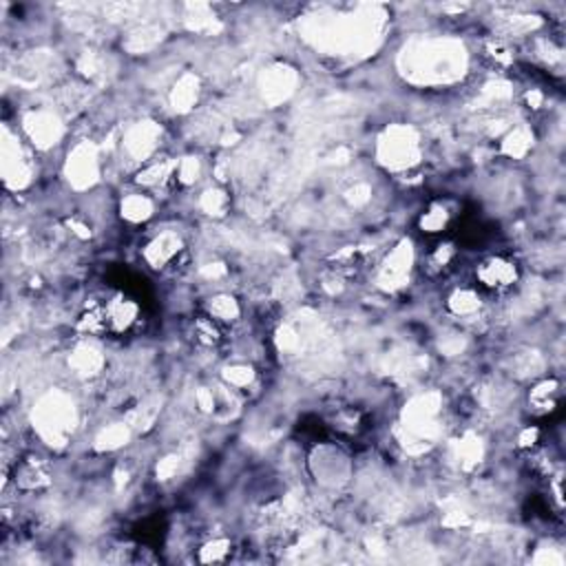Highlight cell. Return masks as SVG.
Wrapping results in <instances>:
<instances>
[{
  "label": "cell",
  "mask_w": 566,
  "mask_h": 566,
  "mask_svg": "<svg viewBox=\"0 0 566 566\" xmlns=\"http://www.w3.org/2000/svg\"><path fill=\"white\" fill-rule=\"evenodd\" d=\"M423 157V138L412 124H392L376 140V160L387 171H412Z\"/></svg>",
  "instance_id": "obj_1"
},
{
  "label": "cell",
  "mask_w": 566,
  "mask_h": 566,
  "mask_svg": "<svg viewBox=\"0 0 566 566\" xmlns=\"http://www.w3.org/2000/svg\"><path fill=\"white\" fill-rule=\"evenodd\" d=\"M458 54L463 51L447 40H424V43L410 47L412 73L423 82L449 80L458 67Z\"/></svg>",
  "instance_id": "obj_2"
},
{
  "label": "cell",
  "mask_w": 566,
  "mask_h": 566,
  "mask_svg": "<svg viewBox=\"0 0 566 566\" xmlns=\"http://www.w3.org/2000/svg\"><path fill=\"white\" fill-rule=\"evenodd\" d=\"M474 277L476 283H478V290L491 292V295H505L520 283L522 272L520 264L511 255L498 253L480 259L476 264Z\"/></svg>",
  "instance_id": "obj_3"
},
{
  "label": "cell",
  "mask_w": 566,
  "mask_h": 566,
  "mask_svg": "<svg viewBox=\"0 0 566 566\" xmlns=\"http://www.w3.org/2000/svg\"><path fill=\"white\" fill-rule=\"evenodd\" d=\"M186 253V241L177 230H162L144 244L142 259L153 270H171Z\"/></svg>",
  "instance_id": "obj_4"
},
{
  "label": "cell",
  "mask_w": 566,
  "mask_h": 566,
  "mask_svg": "<svg viewBox=\"0 0 566 566\" xmlns=\"http://www.w3.org/2000/svg\"><path fill=\"white\" fill-rule=\"evenodd\" d=\"M414 268V248L410 241H401L394 248L387 253L385 259L381 261L379 275H376V283L381 290L396 292L410 281Z\"/></svg>",
  "instance_id": "obj_5"
},
{
  "label": "cell",
  "mask_w": 566,
  "mask_h": 566,
  "mask_svg": "<svg viewBox=\"0 0 566 566\" xmlns=\"http://www.w3.org/2000/svg\"><path fill=\"white\" fill-rule=\"evenodd\" d=\"M73 427V405L62 396H49L40 403L38 429L47 440L69 436Z\"/></svg>",
  "instance_id": "obj_6"
},
{
  "label": "cell",
  "mask_w": 566,
  "mask_h": 566,
  "mask_svg": "<svg viewBox=\"0 0 566 566\" xmlns=\"http://www.w3.org/2000/svg\"><path fill=\"white\" fill-rule=\"evenodd\" d=\"M160 140H162L160 124L151 122V120H144V122H138L127 129V133H124L122 138V151L135 162V164L142 166L149 160H153V157H157L155 151L157 142Z\"/></svg>",
  "instance_id": "obj_7"
},
{
  "label": "cell",
  "mask_w": 566,
  "mask_h": 566,
  "mask_svg": "<svg viewBox=\"0 0 566 566\" xmlns=\"http://www.w3.org/2000/svg\"><path fill=\"white\" fill-rule=\"evenodd\" d=\"M445 310H447L449 317L456 319V321L471 326V323L485 319L487 303L485 297H482V290H478V288L458 286L445 299Z\"/></svg>",
  "instance_id": "obj_8"
},
{
  "label": "cell",
  "mask_w": 566,
  "mask_h": 566,
  "mask_svg": "<svg viewBox=\"0 0 566 566\" xmlns=\"http://www.w3.org/2000/svg\"><path fill=\"white\" fill-rule=\"evenodd\" d=\"M67 177H69V184L78 191H85L91 188L100 177V157L96 146L89 144H78L73 146L69 160H67Z\"/></svg>",
  "instance_id": "obj_9"
},
{
  "label": "cell",
  "mask_w": 566,
  "mask_h": 566,
  "mask_svg": "<svg viewBox=\"0 0 566 566\" xmlns=\"http://www.w3.org/2000/svg\"><path fill=\"white\" fill-rule=\"evenodd\" d=\"M25 135L36 149L47 151L51 146H56L58 142L65 135V127H62L60 118L54 111H47V109H38V111H31L25 118Z\"/></svg>",
  "instance_id": "obj_10"
},
{
  "label": "cell",
  "mask_w": 566,
  "mask_h": 566,
  "mask_svg": "<svg viewBox=\"0 0 566 566\" xmlns=\"http://www.w3.org/2000/svg\"><path fill=\"white\" fill-rule=\"evenodd\" d=\"M352 476V463L341 449L334 445H321L317 447V478H321L323 487H334L343 485Z\"/></svg>",
  "instance_id": "obj_11"
},
{
  "label": "cell",
  "mask_w": 566,
  "mask_h": 566,
  "mask_svg": "<svg viewBox=\"0 0 566 566\" xmlns=\"http://www.w3.org/2000/svg\"><path fill=\"white\" fill-rule=\"evenodd\" d=\"M104 317H107L109 334H127L138 326L140 306L124 292H115L104 301Z\"/></svg>",
  "instance_id": "obj_12"
},
{
  "label": "cell",
  "mask_w": 566,
  "mask_h": 566,
  "mask_svg": "<svg viewBox=\"0 0 566 566\" xmlns=\"http://www.w3.org/2000/svg\"><path fill=\"white\" fill-rule=\"evenodd\" d=\"M560 394H562V383L555 376H540L527 392V405L533 416H549L558 410Z\"/></svg>",
  "instance_id": "obj_13"
},
{
  "label": "cell",
  "mask_w": 566,
  "mask_h": 566,
  "mask_svg": "<svg viewBox=\"0 0 566 566\" xmlns=\"http://www.w3.org/2000/svg\"><path fill=\"white\" fill-rule=\"evenodd\" d=\"M96 341L98 339H85L82 343H78L69 354V370L78 379H96V376H100V372L104 370L107 361H104L102 350L98 348Z\"/></svg>",
  "instance_id": "obj_14"
},
{
  "label": "cell",
  "mask_w": 566,
  "mask_h": 566,
  "mask_svg": "<svg viewBox=\"0 0 566 566\" xmlns=\"http://www.w3.org/2000/svg\"><path fill=\"white\" fill-rule=\"evenodd\" d=\"M135 186L142 188V191L151 193L157 191V188L171 184L175 182V160L164 155H157L153 160H149L146 164H142L138 173H135Z\"/></svg>",
  "instance_id": "obj_15"
},
{
  "label": "cell",
  "mask_w": 566,
  "mask_h": 566,
  "mask_svg": "<svg viewBox=\"0 0 566 566\" xmlns=\"http://www.w3.org/2000/svg\"><path fill=\"white\" fill-rule=\"evenodd\" d=\"M14 485L23 494H38L51 485V474L43 460L25 458L20 460V465H16Z\"/></svg>",
  "instance_id": "obj_16"
},
{
  "label": "cell",
  "mask_w": 566,
  "mask_h": 566,
  "mask_svg": "<svg viewBox=\"0 0 566 566\" xmlns=\"http://www.w3.org/2000/svg\"><path fill=\"white\" fill-rule=\"evenodd\" d=\"M202 310L206 317H211L213 321H217L219 326H224V328L239 323L241 314H244V308H241L237 297L224 290L215 292V295L208 297L206 301H204Z\"/></svg>",
  "instance_id": "obj_17"
},
{
  "label": "cell",
  "mask_w": 566,
  "mask_h": 566,
  "mask_svg": "<svg viewBox=\"0 0 566 566\" xmlns=\"http://www.w3.org/2000/svg\"><path fill=\"white\" fill-rule=\"evenodd\" d=\"M452 222H454L452 204L438 199V202H432L421 215H418L416 224L423 235H427V237H438V235L447 233V228L452 226Z\"/></svg>",
  "instance_id": "obj_18"
},
{
  "label": "cell",
  "mask_w": 566,
  "mask_h": 566,
  "mask_svg": "<svg viewBox=\"0 0 566 566\" xmlns=\"http://www.w3.org/2000/svg\"><path fill=\"white\" fill-rule=\"evenodd\" d=\"M155 215V202L146 191L129 193L120 199V217L131 226L146 224Z\"/></svg>",
  "instance_id": "obj_19"
},
{
  "label": "cell",
  "mask_w": 566,
  "mask_h": 566,
  "mask_svg": "<svg viewBox=\"0 0 566 566\" xmlns=\"http://www.w3.org/2000/svg\"><path fill=\"white\" fill-rule=\"evenodd\" d=\"M533 131L524 124L511 127L500 138V153L513 162H520L533 151Z\"/></svg>",
  "instance_id": "obj_20"
},
{
  "label": "cell",
  "mask_w": 566,
  "mask_h": 566,
  "mask_svg": "<svg viewBox=\"0 0 566 566\" xmlns=\"http://www.w3.org/2000/svg\"><path fill=\"white\" fill-rule=\"evenodd\" d=\"M199 78L193 76V73H184L182 78H177V82L173 85L169 100H171V107L173 111L177 113H188L193 107L197 104L199 100Z\"/></svg>",
  "instance_id": "obj_21"
},
{
  "label": "cell",
  "mask_w": 566,
  "mask_h": 566,
  "mask_svg": "<svg viewBox=\"0 0 566 566\" xmlns=\"http://www.w3.org/2000/svg\"><path fill=\"white\" fill-rule=\"evenodd\" d=\"M222 383L233 392H246L257 383V370L248 361H235L222 368Z\"/></svg>",
  "instance_id": "obj_22"
},
{
  "label": "cell",
  "mask_w": 566,
  "mask_h": 566,
  "mask_svg": "<svg viewBox=\"0 0 566 566\" xmlns=\"http://www.w3.org/2000/svg\"><path fill=\"white\" fill-rule=\"evenodd\" d=\"M193 339H195V343L199 345V348L204 350H215L219 343H224V326H219L217 321H213L211 317H206V314H199V317L193 319Z\"/></svg>",
  "instance_id": "obj_23"
},
{
  "label": "cell",
  "mask_w": 566,
  "mask_h": 566,
  "mask_svg": "<svg viewBox=\"0 0 566 566\" xmlns=\"http://www.w3.org/2000/svg\"><path fill=\"white\" fill-rule=\"evenodd\" d=\"M456 257H458V248L454 241H440L436 248L429 250V255L424 257L423 268L427 277H440L452 268Z\"/></svg>",
  "instance_id": "obj_24"
},
{
  "label": "cell",
  "mask_w": 566,
  "mask_h": 566,
  "mask_svg": "<svg viewBox=\"0 0 566 566\" xmlns=\"http://www.w3.org/2000/svg\"><path fill=\"white\" fill-rule=\"evenodd\" d=\"M295 87V76H292L290 69H272L264 76L261 80V91H264V98L272 100V102H279L292 91Z\"/></svg>",
  "instance_id": "obj_25"
},
{
  "label": "cell",
  "mask_w": 566,
  "mask_h": 566,
  "mask_svg": "<svg viewBox=\"0 0 566 566\" xmlns=\"http://www.w3.org/2000/svg\"><path fill=\"white\" fill-rule=\"evenodd\" d=\"M482 56H485L496 69H509L513 62H516V49H513V45L509 40L498 38V36H491V38L485 40Z\"/></svg>",
  "instance_id": "obj_26"
},
{
  "label": "cell",
  "mask_w": 566,
  "mask_h": 566,
  "mask_svg": "<svg viewBox=\"0 0 566 566\" xmlns=\"http://www.w3.org/2000/svg\"><path fill=\"white\" fill-rule=\"evenodd\" d=\"M230 555H233V540L224 538V536L208 538L206 542L199 544V549H197V560L204 564L226 562Z\"/></svg>",
  "instance_id": "obj_27"
},
{
  "label": "cell",
  "mask_w": 566,
  "mask_h": 566,
  "mask_svg": "<svg viewBox=\"0 0 566 566\" xmlns=\"http://www.w3.org/2000/svg\"><path fill=\"white\" fill-rule=\"evenodd\" d=\"M131 436V427L127 423H111L107 427L100 429L96 436V449L98 452H115L122 445H127Z\"/></svg>",
  "instance_id": "obj_28"
},
{
  "label": "cell",
  "mask_w": 566,
  "mask_h": 566,
  "mask_svg": "<svg viewBox=\"0 0 566 566\" xmlns=\"http://www.w3.org/2000/svg\"><path fill=\"white\" fill-rule=\"evenodd\" d=\"M330 424L341 434V436H359L361 429H363V414L356 407L348 405V407H341L332 414L330 418Z\"/></svg>",
  "instance_id": "obj_29"
},
{
  "label": "cell",
  "mask_w": 566,
  "mask_h": 566,
  "mask_svg": "<svg viewBox=\"0 0 566 566\" xmlns=\"http://www.w3.org/2000/svg\"><path fill=\"white\" fill-rule=\"evenodd\" d=\"M197 206H199V211H202L204 215H208V217H224L230 208V197L226 191H222V188L211 186V188H206L202 195H199Z\"/></svg>",
  "instance_id": "obj_30"
},
{
  "label": "cell",
  "mask_w": 566,
  "mask_h": 566,
  "mask_svg": "<svg viewBox=\"0 0 566 566\" xmlns=\"http://www.w3.org/2000/svg\"><path fill=\"white\" fill-rule=\"evenodd\" d=\"M204 175V164L197 155H184L175 160V184L195 186Z\"/></svg>",
  "instance_id": "obj_31"
},
{
  "label": "cell",
  "mask_w": 566,
  "mask_h": 566,
  "mask_svg": "<svg viewBox=\"0 0 566 566\" xmlns=\"http://www.w3.org/2000/svg\"><path fill=\"white\" fill-rule=\"evenodd\" d=\"M516 443L518 447L522 449V452H531V449L540 447V429L536 427V424H527V427H522L520 432H518L516 436Z\"/></svg>",
  "instance_id": "obj_32"
}]
</instances>
